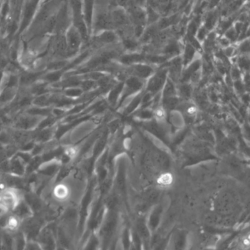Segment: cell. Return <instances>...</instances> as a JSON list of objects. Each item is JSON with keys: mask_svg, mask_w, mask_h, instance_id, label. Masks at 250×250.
<instances>
[{"mask_svg": "<svg viewBox=\"0 0 250 250\" xmlns=\"http://www.w3.org/2000/svg\"><path fill=\"white\" fill-rule=\"evenodd\" d=\"M24 201L23 191L16 187L7 186L0 190V214L15 212Z\"/></svg>", "mask_w": 250, "mask_h": 250, "instance_id": "obj_1", "label": "cell"}, {"mask_svg": "<svg viewBox=\"0 0 250 250\" xmlns=\"http://www.w3.org/2000/svg\"><path fill=\"white\" fill-rule=\"evenodd\" d=\"M45 120V116L32 114L23 110L16 114L7 126L19 130L35 132Z\"/></svg>", "mask_w": 250, "mask_h": 250, "instance_id": "obj_2", "label": "cell"}, {"mask_svg": "<svg viewBox=\"0 0 250 250\" xmlns=\"http://www.w3.org/2000/svg\"><path fill=\"white\" fill-rule=\"evenodd\" d=\"M64 37H65L67 48L70 50L78 49L82 44V40L83 39L80 31L73 24L70 25L67 28Z\"/></svg>", "mask_w": 250, "mask_h": 250, "instance_id": "obj_3", "label": "cell"}, {"mask_svg": "<svg viewBox=\"0 0 250 250\" xmlns=\"http://www.w3.org/2000/svg\"><path fill=\"white\" fill-rule=\"evenodd\" d=\"M7 215L3 228L7 233H16L21 226V217L14 212Z\"/></svg>", "mask_w": 250, "mask_h": 250, "instance_id": "obj_4", "label": "cell"}, {"mask_svg": "<svg viewBox=\"0 0 250 250\" xmlns=\"http://www.w3.org/2000/svg\"><path fill=\"white\" fill-rule=\"evenodd\" d=\"M233 64H236L239 67L243 73H250V57L248 54H239L236 58Z\"/></svg>", "mask_w": 250, "mask_h": 250, "instance_id": "obj_5", "label": "cell"}, {"mask_svg": "<svg viewBox=\"0 0 250 250\" xmlns=\"http://www.w3.org/2000/svg\"><path fill=\"white\" fill-rule=\"evenodd\" d=\"M243 72L239 69V67L236 64H233L230 70V78L231 79L232 82L241 80L243 77Z\"/></svg>", "mask_w": 250, "mask_h": 250, "instance_id": "obj_6", "label": "cell"}, {"mask_svg": "<svg viewBox=\"0 0 250 250\" xmlns=\"http://www.w3.org/2000/svg\"><path fill=\"white\" fill-rule=\"evenodd\" d=\"M233 89H234L235 92H236L238 95H239V96H242L244 94L247 93L245 83H244L242 79L233 82Z\"/></svg>", "mask_w": 250, "mask_h": 250, "instance_id": "obj_7", "label": "cell"}, {"mask_svg": "<svg viewBox=\"0 0 250 250\" xmlns=\"http://www.w3.org/2000/svg\"><path fill=\"white\" fill-rule=\"evenodd\" d=\"M239 247L241 249L248 250L250 248V231L248 232L246 234L244 235L241 238L240 242H239Z\"/></svg>", "mask_w": 250, "mask_h": 250, "instance_id": "obj_8", "label": "cell"}]
</instances>
